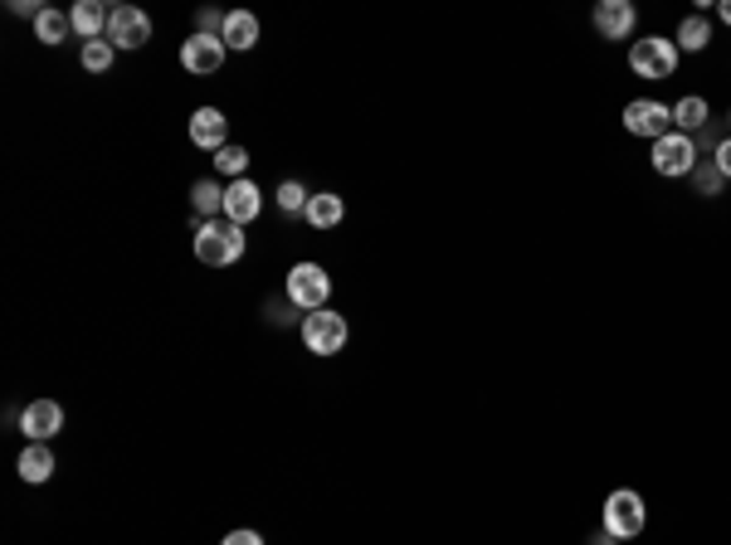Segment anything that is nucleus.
Here are the masks:
<instances>
[{"label":"nucleus","mask_w":731,"mask_h":545,"mask_svg":"<svg viewBox=\"0 0 731 545\" xmlns=\"http://www.w3.org/2000/svg\"><path fill=\"white\" fill-rule=\"evenodd\" d=\"M196 258L206 268H230L244 258V230L230 220H196Z\"/></svg>","instance_id":"f257e3e1"},{"label":"nucleus","mask_w":731,"mask_h":545,"mask_svg":"<svg viewBox=\"0 0 731 545\" xmlns=\"http://www.w3.org/2000/svg\"><path fill=\"white\" fill-rule=\"evenodd\" d=\"M108 15L112 10L108 5H98V0H78V5L69 10V20H74V34L84 44H93V40H103L108 34Z\"/></svg>","instance_id":"dca6fc26"},{"label":"nucleus","mask_w":731,"mask_h":545,"mask_svg":"<svg viewBox=\"0 0 731 545\" xmlns=\"http://www.w3.org/2000/svg\"><path fill=\"white\" fill-rule=\"evenodd\" d=\"M678 44L668 34H644V40L629 44V74L634 78H649V84H663V78L678 74Z\"/></svg>","instance_id":"f03ea898"},{"label":"nucleus","mask_w":731,"mask_h":545,"mask_svg":"<svg viewBox=\"0 0 731 545\" xmlns=\"http://www.w3.org/2000/svg\"><path fill=\"white\" fill-rule=\"evenodd\" d=\"M717 20H722V25H731V0H717Z\"/></svg>","instance_id":"7c9ffc66"},{"label":"nucleus","mask_w":731,"mask_h":545,"mask_svg":"<svg viewBox=\"0 0 731 545\" xmlns=\"http://www.w3.org/2000/svg\"><path fill=\"white\" fill-rule=\"evenodd\" d=\"M224 40H215V34H190V40L181 44V68L186 74H200V78H210V74H220L224 68Z\"/></svg>","instance_id":"9b49d317"},{"label":"nucleus","mask_w":731,"mask_h":545,"mask_svg":"<svg viewBox=\"0 0 731 545\" xmlns=\"http://www.w3.org/2000/svg\"><path fill=\"white\" fill-rule=\"evenodd\" d=\"M215 170L230 180H244V170H250V152H244L240 142H230L224 152H215Z\"/></svg>","instance_id":"393cba45"},{"label":"nucleus","mask_w":731,"mask_h":545,"mask_svg":"<svg viewBox=\"0 0 731 545\" xmlns=\"http://www.w3.org/2000/svg\"><path fill=\"white\" fill-rule=\"evenodd\" d=\"M264 312H268V322H274V326H292V322H298V326H302V316H298V307H292L288 298H278L274 307H264Z\"/></svg>","instance_id":"a878e982"},{"label":"nucleus","mask_w":731,"mask_h":545,"mask_svg":"<svg viewBox=\"0 0 731 545\" xmlns=\"http://www.w3.org/2000/svg\"><path fill=\"white\" fill-rule=\"evenodd\" d=\"M673 44H678V54H702L707 44H712V20H707V15H683Z\"/></svg>","instance_id":"aec40b11"},{"label":"nucleus","mask_w":731,"mask_h":545,"mask_svg":"<svg viewBox=\"0 0 731 545\" xmlns=\"http://www.w3.org/2000/svg\"><path fill=\"white\" fill-rule=\"evenodd\" d=\"M258 210H264V190H258L250 176H244V180H230V190H224V220L244 230V224L258 220Z\"/></svg>","instance_id":"ddd939ff"},{"label":"nucleus","mask_w":731,"mask_h":545,"mask_svg":"<svg viewBox=\"0 0 731 545\" xmlns=\"http://www.w3.org/2000/svg\"><path fill=\"white\" fill-rule=\"evenodd\" d=\"M10 15H30V20H40V15H44V5H40V0H10Z\"/></svg>","instance_id":"c85d7f7f"},{"label":"nucleus","mask_w":731,"mask_h":545,"mask_svg":"<svg viewBox=\"0 0 731 545\" xmlns=\"http://www.w3.org/2000/svg\"><path fill=\"white\" fill-rule=\"evenodd\" d=\"M346 341H352V326H346V316L332 312V307L302 316V346H308L312 356H336V351H346Z\"/></svg>","instance_id":"423d86ee"},{"label":"nucleus","mask_w":731,"mask_h":545,"mask_svg":"<svg viewBox=\"0 0 731 545\" xmlns=\"http://www.w3.org/2000/svg\"><path fill=\"white\" fill-rule=\"evenodd\" d=\"M712 162H717V170H722L727 186H731V136H722V146L712 152Z\"/></svg>","instance_id":"cd10ccee"},{"label":"nucleus","mask_w":731,"mask_h":545,"mask_svg":"<svg viewBox=\"0 0 731 545\" xmlns=\"http://www.w3.org/2000/svg\"><path fill=\"white\" fill-rule=\"evenodd\" d=\"M220 545H264V536H258V531H230Z\"/></svg>","instance_id":"c756f323"},{"label":"nucleus","mask_w":731,"mask_h":545,"mask_svg":"<svg viewBox=\"0 0 731 545\" xmlns=\"http://www.w3.org/2000/svg\"><path fill=\"white\" fill-rule=\"evenodd\" d=\"M649 162H654V176L683 180V176H693V166L702 162V156H697V142L688 132H668V136H658V142L649 146Z\"/></svg>","instance_id":"39448f33"},{"label":"nucleus","mask_w":731,"mask_h":545,"mask_svg":"<svg viewBox=\"0 0 731 545\" xmlns=\"http://www.w3.org/2000/svg\"><path fill=\"white\" fill-rule=\"evenodd\" d=\"M78 64H84V74H108V68L118 64V49H112L108 40H93L78 49Z\"/></svg>","instance_id":"5701e85b"},{"label":"nucleus","mask_w":731,"mask_h":545,"mask_svg":"<svg viewBox=\"0 0 731 545\" xmlns=\"http://www.w3.org/2000/svg\"><path fill=\"white\" fill-rule=\"evenodd\" d=\"M224 20H230V15H220V10H200L196 25H200V34H215V40H220V34H224Z\"/></svg>","instance_id":"bb28decb"},{"label":"nucleus","mask_w":731,"mask_h":545,"mask_svg":"<svg viewBox=\"0 0 731 545\" xmlns=\"http://www.w3.org/2000/svg\"><path fill=\"white\" fill-rule=\"evenodd\" d=\"M727 136H731V108H727Z\"/></svg>","instance_id":"473e14b6"},{"label":"nucleus","mask_w":731,"mask_h":545,"mask_svg":"<svg viewBox=\"0 0 731 545\" xmlns=\"http://www.w3.org/2000/svg\"><path fill=\"white\" fill-rule=\"evenodd\" d=\"M278 210H284L288 214V220H298V214L302 210H308V200H312V190L308 186H302V180H284V186H278Z\"/></svg>","instance_id":"b1692460"},{"label":"nucleus","mask_w":731,"mask_h":545,"mask_svg":"<svg viewBox=\"0 0 731 545\" xmlns=\"http://www.w3.org/2000/svg\"><path fill=\"white\" fill-rule=\"evenodd\" d=\"M103 40H108L118 54L146 49V44H152V15H146V10H137V5H112Z\"/></svg>","instance_id":"0eeeda50"},{"label":"nucleus","mask_w":731,"mask_h":545,"mask_svg":"<svg viewBox=\"0 0 731 545\" xmlns=\"http://www.w3.org/2000/svg\"><path fill=\"white\" fill-rule=\"evenodd\" d=\"M190 146L200 152H224L230 146V118L220 108H196L190 112Z\"/></svg>","instance_id":"f8f14e48"},{"label":"nucleus","mask_w":731,"mask_h":545,"mask_svg":"<svg viewBox=\"0 0 731 545\" xmlns=\"http://www.w3.org/2000/svg\"><path fill=\"white\" fill-rule=\"evenodd\" d=\"M69 34H74L69 10H49V5H44V15L35 20V40H40V44H49V49H54V44H64Z\"/></svg>","instance_id":"412c9836"},{"label":"nucleus","mask_w":731,"mask_h":545,"mask_svg":"<svg viewBox=\"0 0 731 545\" xmlns=\"http://www.w3.org/2000/svg\"><path fill=\"white\" fill-rule=\"evenodd\" d=\"M644 526H649L644 497H639L634 487H614V492L605 497V531H610L614 541H634V536H644Z\"/></svg>","instance_id":"20e7f679"},{"label":"nucleus","mask_w":731,"mask_h":545,"mask_svg":"<svg viewBox=\"0 0 731 545\" xmlns=\"http://www.w3.org/2000/svg\"><path fill=\"white\" fill-rule=\"evenodd\" d=\"M624 132L629 136H644V142L654 146L658 136L673 132V108H668V102H658V98H634L624 108Z\"/></svg>","instance_id":"6e6552de"},{"label":"nucleus","mask_w":731,"mask_h":545,"mask_svg":"<svg viewBox=\"0 0 731 545\" xmlns=\"http://www.w3.org/2000/svg\"><path fill=\"white\" fill-rule=\"evenodd\" d=\"M712 122V108H707V98L702 93H688V98H678L673 102V132H688V136H697Z\"/></svg>","instance_id":"6ab92c4d"},{"label":"nucleus","mask_w":731,"mask_h":545,"mask_svg":"<svg viewBox=\"0 0 731 545\" xmlns=\"http://www.w3.org/2000/svg\"><path fill=\"white\" fill-rule=\"evenodd\" d=\"M20 434H25V443H49L54 434H64V404L59 400H30L20 409Z\"/></svg>","instance_id":"9d476101"},{"label":"nucleus","mask_w":731,"mask_h":545,"mask_svg":"<svg viewBox=\"0 0 731 545\" xmlns=\"http://www.w3.org/2000/svg\"><path fill=\"white\" fill-rule=\"evenodd\" d=\"M693 186H697V196H702V200H717V196L727 190V176L717 170L712 156H702V162L693 166Z\"/></svg>","instance_id":"4be33fe9"},{"label":"nucleus","mask_w":731,"mask_h":545,"mask_svg":"<svg viewBox=\"0 0 731 545\" xmlns=\"http://www.w3.org/2000/svg\"><path fill=\"white\" fill-rule=\"evenodd\" d=\"M590 545H620V541H614V536H610V531H605V526H600V536H595Z\"/></svg>","instance_id":"2f4dec72"},{"label":"nucleus","mask_w":731,"mask_h":545,"mask_svg":"<svg viewBox=\"0 0 731 545\" xmlns=\"http://www.w3.org/2000/svg\"><path fill=\"white\" fill-rule=\"evenodd\" d=\"M302 220H308V230L328 234V230H336V224L346 220V200L336 196V190H318V196L308 200V210H302Z\"/></svg>","instance_id":"4468645a"},{"label":"nucleus","mask_w":731,"mask_h":545,"mask_svg":"<svg viewBox=\"0 0 731 545\" xmlns=\"http://www.w3.org/2000/svg\"><path fill=\"white\" fill-rule=\"evenodd\" d=\"M220 40H224V49H230V54H250L258 44V15H254V10H230Z\"/></svg>","instance_id":"2eb2a0df"},{"label":"nucleus","mask_w":731,"mask_h":545,"mask_svg":"<svg viewBox=\"0 0 731 545\" xmlns=\"http://www.w3.org/2000/svg\"><path fill=\"white\" fill-rule=\"evenodd\" d=\"M284 298L298 307L302 316L308 312H322L332 302V272L322 264H292L288 278H284Z\"/></svg>","instance_id":"7ed1b4c3"},{"label":"nucleus","mask_w":731,"mask_h":545,"mask_svg":"<svg viewBox=\"0 0 731 545\" xmlns=\"http://www.w3.org/2000/svg\"><path fill=\"white\" fill-rule=\"evenodd\" d=\"M224 180L215 176H206V180H196L190 186V210H196V220H224Z\"/></svg>","instance_id":"a211bd4d"},{"label":"nucleus","mask_w":731,"mask_h":545,"mask_svg":"<svg viewBox=\"0 0 731 545\" xmlns=\"http://www.w3.org/2000/svg\"><path fill=\"white\" fill-rule=\"evenodd\" d=\"M590 25L600 40L620 44V40H634V25H639V10L629 5V0H600V5L590 10Z\"/></svg>","instance_id":"1a4fd4ad"},{"label":"nucleus","mask_w":731,"mask_h":545,"mask_svg":"<svg viewBox=\"0 0 731 545\" xmlns=\"http://www.w3.org/2000/svg\"><path fill=\"white\" fill-rule=\"evenodd\" d=\"M15 472H20V482H30V487L49 482V477H54V453H49V443H25V453L15 458Z\"/></svg>","instance_id":"f3484780"}]
</instances>
